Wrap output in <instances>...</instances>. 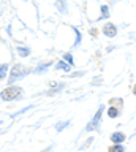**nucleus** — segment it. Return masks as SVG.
Returning a JSON list of instances; mask_svg holds the SVG:
<instances>
[{"label":"nucleus","instance_id":"f257e3e1","mask_svg":"<svg viewBox=\"0 0 136 152\" xmlns=\"http://www.w3.org/2000/svg\"><path fill=\"white\" fill-rule=\"evenodd\" d=\"M17 95H21V87H8L0 94V97H2V100L8 102V100H15Z\"/></svg>","mask_w":136,"mask_h":152},{"label":"nucleus","instance_id":"f03ea898","mask_svg":"<svg viewBox=\"0 0 136 152\" xmlns=\"http://www.w3.org/2000/svg\"><path fill=\"white\" fill-rule=\"evenodd\" d=\"M103 109H105V106H100L98 113L95 114V117H93V121H92L90 124H89L87 130H93V128H97V127H98V124H100V119H101V113H103Z\"/></svg>","mask_w":136,"mask_h":152},{"label":"nucleus","instance_id":"7ed1b4c3","mask_svg":"<svg viewBox=\"0 0 136 152\" xmlns=\"http://www.w3.org/2000/svg\"><path fill=\"white\" fill-rule=\"evenodd\" d=\"M103 33H105L106 37H116V33H117V28L116 26H112V24H106L105 27H103Z\"/></svg>","mask_w":136,"mask_h":152},{"label":"nucleus","instance_id":"20e7f679","mask_svg":"<svg viewBox=\"0 0 136 152\" xmlns=\"http://www.w3.org/2000/svg\"><path fill=\"white\" fill-rule=\"evenodd\" d=\"M124 140H125V135H124V133H120V132H114L111 135V141L114 142V144H122Z\"/></svg>","mask_w":136,"mask_h":152},{"label":"nucleus","instance_id":"39448f33","mask_svg":"<svg viewBox=\"0 0 136 152\" xmlns=\"http://www.w3.org/2000/svg\"><path fill=\"white\" fill-rule=\"evenodd\" d=\"M22 73V66L21 65H16V66H13V70H11V76H10V81H15L17 79L21 76Z\"/></svg>","mask_w":136,"mask_h":152},{"label":"nucleus","instance_id":"423d86ee","mask_svg":"<svg viewBox=\"0 0 136 152\" xmlns=\"http://www.w3.org/2000/svg\"><path fill=\"white\" fill-rule=\"evenodd\" d=\"M108 116H109L111 119H116L117 116H119V108L109 106V109H108Z\"/></svg>","mask_w":136,"mask_h":152},{"label":"nucleus","instance_id":"0eeeda50","mask_svg":"<svg viewBox=\"0 0 136 152\" xmlns=\"http://www.w3.org/2000/svg\"><path fill=\"white\" fill-rule=\"evenodd\" d=\"M57 7L62 13H67V5H65V0H57Z\"/></svg>","mask_w":136,"mask_h":152},{"label":"nucleus","instance_id":"6e6552de","mask_svg":"<svg viewBox=\"0 0 136 152\" xmlns=\"http://www.w3.org/2000/svg\"><path fill=\"white\" fill-rule=\"evenodd\" d=\"M55 68H57V70H63V71H68V70H70V65L63 64V62H59V64L55 65Z\"/></svg>","mask_w":136,"mask_h":152},{"label":"nucleus","instance_id":"1a4fd4ad","mask_svg":"<svg viewBox=\"0 0 136 152\" xmlns=\"http://www.w3.org/2000/svg\"><path fill=\"white\" fill-rule=\"evenodd\" d=\"M7 71H8V65H0V79L5 78Z\"/></svg>","mask_w":136,"mask_h":152},{"label":"nucleus","instance_id":"9d476101","mask_svg":"<svg viewBox=\"0 0 136 152\" xmlns=\"http://www.w3.org/2000/svg\"><path fill=\"white\" fill-rule=\"evenodd\" d=\"M17 52H19L21 57H27V56L30 54V51L27 49V48H19V49H17Z\"/></svg>","mask_w":136,"mask_h":152},{"label":"nucleus","instance_id":"9b49d317","mask_svg":"<svg viewBox=\"0 0 136 152\" xmlns=\"http://www.w3.org/2000/svg\"><path fill=\"white\" fill-rule=\"evenodd\" d=\"M122 151H124V146L122 144H116V146L109 147V152H122Z\"/></svg>","mask_w":136,"mask_h":152},{"label":"nucleus","instance_id":"f8f14e48","mask_svg":"<svg viewBox=\"0 0 136 152\" xmlns=\"http://www.w3.org/2000/svg\"><path fill=\"white\" fill-rule=\"evenodd\" d=\"M63 57H65V60L68 62V65H73V57H71V54H65Z\"/></svg>","mask_w":136,"mask_h":152},{"label":"nucleus","instance_id":"ddd939ff","mask_svg":"<svg viewBox=\"0 0 136 152\" xmlns=\"http://www.w3.org/2000/svg\"><path fill=\"white\" fill-rule=\"evenodd\" d=\"M101 11H103L101 18H108V7H106V5H103V7H101Z\"/></svg>","mask_w":136,"mask_h":152},{"label":"nucleus","instance_id":"4468645a","mask_svg":"<svg viewBox=\"0 0 136 152\" xmlns=\"http://www.w3.org/2000/svg\"><path fill=\"white\" fill-rule=\"evenodd\" d=\"M49 65H51V64H49V62H48V64H46V65H41V66H40V68H38V70H36V73H41V71H44V70H46V68H48V66H49Z\"/></svg>","mask_w":136,"mask_h":152},{"label":"nucleus","instance_id":"2eb2a0df","mask_svg":"<svg viewBox=\"0 0 136 152\" xmlns=\"http://www.w3.org/2000/svg\"><path fill=\"white\" fill-rule=\"evenodd\" d=\"M68 125V122H63V124H59V125H57V130L60 132V130H62V128H65V127H67Z\"/></svg>","mask_w":136,"mask_h":152},{"label":"nucleus","instance_id":"dca6fc26","mask_svg":"<svg viewBox=\"0 0 136 152\" xmlns=\"http://www.w3.org/2000/svg\"><path fill=\"white\" fill-rule=\"evenodd\" d=\"M90 33H92V35H97V33H98V30H95V28H92V30H90Z\"/></svg>","mask_w":136,"mask_h":152},{"label":"nucleus","instance_id":"f3484780","mask_svg":"<svg viewBox=\"0 0 136 152\" xmlns=\"http://www.w3.org/2000/svg\"><path fill=\"white\" fill-rule=\"evenodd\" d=\"M133 94L136 95V86H135V87H133Z\"/></svg>","mask_w":136,"mask_h":152}]
</instances>
